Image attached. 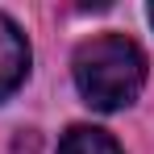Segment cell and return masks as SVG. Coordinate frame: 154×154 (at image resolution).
<instances>
[{"instance_id": "cell-3", "label": "cell", "mask_w": 154, "mask_h": 154, "mask_svg": "<svg viewBox=\"0 0 154 154\" xmlns=\"http://www.w3.org/2000/svg\"><path fill=\"white\" fill-rule=\"evenodd\" d=\"M58 154H121V146H117L104 129L75 125V129H67V137L58 142Z\"/></svg>"}, {"instance_id": "cell-2", "label": "cell", "mask_w": 154, "mask_h": 154, "mask_svg": "<svg viewBox=\"0 0 154 154\" xmlns=\"http://www.w3.org/2000/svg\"><path fill=\"white\" fill-rule=\"evenodd\" d=\"M25 71H29V42L17 29V21H8L0 13V100L21 88Z\"/></svg>"}, {"instance_id": "cell-4", "label": "cell", "mask_w": 154, "mask_h": 154, "mask_svg": "<svg viewBox=\"0 0 154 154\" xmlns=\"http://www.w3.org/2000/svg\"><path fill=\"white\" fill-rule=\"evenodd\" d=\"M150 21H154V8H150Z\"/></svg>"}, {"instance_id": "cell-1", "label": "cell", "mask_w": 154, "mask_h": 154, "mask_svg": "<svg viewBox=\"0 0 154 154\" xmlns=\"http://www.w3.org/2000/svg\"><path fill=\"white\" fill-rule=\"evenodd\" d=\"M75 83L92 108H125L146 83V54L125 33H100L75 50Z\"/></svg>"}]
</instances>
